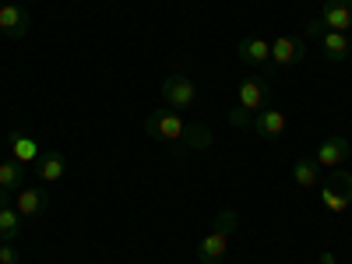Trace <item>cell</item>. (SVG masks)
Listing matches in <instances>:
<instances>
[{
  "instance_id": "cell-1",
  "label": "cell",
  "mask_w": 352,
  "mask_h": 264,
  "mask_svg": "<svg viewBox=\"0 0 352 264\" xmlns=\"http://www.w3.org/2000/svg\"><path fill=\"white\" fill-rule=\"evenodd\" d=\"M184 127L187 124L169 106L148 113V120H144V131H148V138H155V141H184Z\"/></svg>"
},
{
  "instance_id": "cell-2",
  "label": "cell",
  "mask_w": 352,
  "mask_h": 264,
  "mask_svg": "<svg viewBox=\"0 0 352 264\" xmlns=\"http://www.w3.org/2000/svg\"><path fill=\"white\" fill-rule=\"evenodd\" d=\"M162 102L169 106V109H190L194 102H197V85L187 78V74H169L166 81H162Z\"/></svg>"
},
{
  "instance_id": "cell-3",
  "label": "cell",
  "mask_w": 352,
  "mask_h": 264,
  "mask_svg": "<svg viewBox=\"0 0 352 264\" xmlns=\"http://www.w3.org/2000/svg\"><path fill=\"white\" fill-rule=\"evenodd\" d=\"M236 106L247 113H261L272 106V85L264 78H243L236 85Z\"/></svg>"
},
{
  "instance_id": "cell-4",
  "label": "cell",
  "mask_w": 352,
  "mask_h": 264,
  "mask_svg": "<svg viewBox=\"0 0 352 264\" xmlns=\"http://www.w3.org/2000/svg\"><path fill=\"white\" fill-rule=\"evenodd\" d=\"M28 28H32V11L25 4H14V0L0 4V32L8 39H25Z\"/></svg>"
},
{
  "instance_id": "cell-5",
  "label": "cell",
  "mask_w": 352,
  "mask_h": 264,
  "mask_svg": "<svg viewBox=\"0 0 352 264\" xmlns=\"http://www.w3.org/2000/svg\"><path fill=\"white\" fill-rule=\"evenodd\" d=\"M236 56L243 64H250V67H264V71H275V64H272V43H264V39H257V36H247V39H240L236 43Z\"/></svg>"
},
{
  "instance_id": "cell-6",
  "label": "cell",
  "mask_w": 352,
  "mask_h": 264,
  "mask_svg": "<svg viewBox=\"0 0 352 264\" xmlns=\"http://www.w3.org/2000/svg\"><path fill=\"white\" fill-rule=\"evenodd\" d=\"M285 127H289V116L282 113V109H275V106H268V109H261V113H254V134L257 138H264V141H278L282 134H285Z\"/></svg>"
},
{
  "instance_id": "cell-7",
  "label": "cell",
  "mask_w": 352,
  "mask_h": 264,
  "mask_svg": "<svg viewBox=\"0 0 352 264\" xmlns=\"http://www.w3.org/2000/svg\"><path fill=\"white\" fill-rule=\"evenodd\" d=\"M14 208L21 219H39L50 208V194L43 187H21V190H14Z\"/></svg>"
},
{
  "instance_id": "cell-8",
  "label": "cell",
  "mask_w": 352,
  "mask_h": 264,
  "mask_svg": "<svg viewBox=\"0 0 352 264\" xmlns=\"http://www.w3.org/2000/svg\"><path fill=\"white\" fill-rule=\"evenodd\" d=\"M303 56H307V43L296 39V36H278V39L272 43V64H275V71L300 64Z\"/></svg>"
},
{
  "instance_id": "cell-9",
  "label": "cell",
  "mask_w": 352,
  "mask_h": 264,
  "mask_svg": "<svg viewBox=\"0 0 352 264\" xmlns=\"http://www.w3.org/2000/svg\"><path fill=\"white\" fill-rule=\"evenodd\" d=\"M349 155H352V144H349L342 134H328L324 141L317 144V166L338 169L342 162H349Z\"/></svg>"
},
{
  "instance_id": "cell-10",
  "label": "cell",
  "mask_w": 352,
  "mask_h": 264,
  "mask_svg": "<svg viewBox=\"0 0 352 264\" xmlns=\"http://www.w3.org/2000/svg\"><path fill=\"white\" fill-rule=\"evenodd\" d=\"M317 46H320V53H324L331 64H342V60H349V56H352V39H349V32H331V28H320V32H317Z\"/></svg>"
},
{
  "instance_id": "cell-11",
  "label": "cell",
  "mask_w": 352,
  "mask_h": 264,
  "mask_svg": "<svg viewBox=\"0 0 352 264\" xmlns=\"http://www.w3.org/2000/svg\"><path fill=\"white\" fill-rule=\"evenodd\" d=\"M331 32H352V0H324V8L317 14Z\"/></svg>"
},
{
  "instance_id": "cell-12",
  "label": "cell",
  "mask_w": 352,
  "mask_h": 264,
  "mask_svg": "<svg viewBox=\"0 0 352 264\" xmlns=\"http://www.w3.org/2000/svg\"><path fill=\"white\" fill-rule=\"evenodd\" d=\"M226 254H229V232H222V229H212L208 236L197 243V261L201 264H222Z\"/></svg>"
},
{
  "instance_id": "cell-13",
  "label": "cell",
  "mask_w": 352,
  "mask_h": 264,
  "mask_svg": "<svg viewBox=\"0 0 352 264\" xmlns=\"http://www.w3.org/2000/svg\"><path fill=\"white\" fill-rule=\"evenodd\" d=\"M8 155H11L14 162L28 166V162H36V159H39L43 152H39L36 138H28L25 131H11V134H8Z\"/></svg>"
},
{
  "instance_id": "cell-14",
  "label": "cell",
  "mask_w": 352,
  "mask_h": 264,
  "mask_svg": "<svg viewBox=\"0 0 352 264\" xmlns=\"http://www.w3.org/2000/svg\"><path fill=\"white\" fill-rule=\"evenodd\" d=\"M32 166H36L39 184H56V180H64V173H67V159L60 152H43Z\"/></svg>"
},
{
  "instance_id": "cell-15",
  "label": "cell",
  "mask_w": 352,
  "mask_h": 264,
  "mask_svg": "<svg viewBox=\"0 0 352 264\" xmlns=\"http://www.w3.org/2000/svg\"><path fill=\"white\" fill-rule=\"evenodd\" d=\"M21 215H18V208L14 204H4L0 208V243H14L18 236H21Z\"/></svg>"
},
{
  "instance_id": "cell-16",
  "label": "cell",
  "mask_w": 352,
  "mask_h": 264,
  "mask_svg": "<svg viewBox=\"0 0 352 264\" xmlns=\"http://www.w3.org/2000/svg\"><path fill=\"white\" fill-rule=\"evenodd\" d=\"M25 187V166L21 162H14L11 155L4 159V162H0V190H21Z\"/></svg>"
},
{
  "instance_id": "cell-17",
  "label": "cell",
  "mask_w": 352,
  "mask_h": 264,
  "mask_svg": "<svg viewBox=\"0 0 352 264\" xmlns=\"http://www.w3.org/2000/svg\"><path fill=\"white\" fill-rule=\"evenodd\" d=\"M317 159H296V162H292V184H296V187H303V190H314L317 187Z\"/></svg>"
},
{
  "instance_id": "cell-18",
  "label": "cell",
  "mask_w": 352,
  "mask_h": 264,
  "mask_svg": "<svg viewBox=\"0 0 352 264\" xmlns=\"http://www.w3.org/2000/svg\"><path fill=\"white\" fill-rule=\"evenodd\" d=\"M320 204L331 212V215H338V212H349V204H352V197L345 194V190H338V187H331V184H324L320 187Z\"/></svg>"
},
{
  "instance_id": "cell-19",
  "label": "cell",
  "mask_w": 352,
  "mask_h": 264,
  "mask_svg": "<svg viewBox=\"0 0 352 264\" xmlns=\"http://www.w3.org/2000/svg\"><path fill=\"white\" fill-rule=\"evenodd\" d=\"M184 141L190 144V148H212L215 134H212V127H204V124H187L184 127Z\"/></svg>"
},
{
  "instance_id": "cell-20",
  "label": "cell",
  "mask_w": 352,
  "mask_h": 264,
  "mask_svg": "<svg viewBox=\"0 0 352 264\" xmlns=\"http://www.w3.org/2000/svg\"><path fill=\"white\" fill-rule=\"evenodd\" d=\"M236 226H240V215L232 212V208H222V212L215 215V222H212V229H222V232H229V236L236 232Z\"/></svg>"
},
{
  "instance_id": "cell-21",
  "label": "cell",
  "mask_w": 352,
  "mask_h": 264,
  "mask_svg": "<svg viewBox=\"0 0 352 264\" xmlns=\"http://www.w3.org/2000/svg\"><path fill=\"white\" fill-rule=\"evenodd\" d=\"M229 124L240 127V131H247V127H254V113H247V109H240V106H232V109H229Z\"/></svg>"
},
{
  "instance_id": "cell-22",
  "label": "cell",
  "mask_w": 352,
  "mask_h": 264,
  "mask_svg": "<svg viewBox=\"0 0 352 264\" xmlns=\"http://www.w3.org/2000/svg\"><path fill=\"white\" fill-rule=\"evenodd\" d=\"M0 264H18V250H14V243H0Z\"/></svg>"
},
{
  "instance_id": "cell-23",
  "label": "cell",
  "mask_w": 352,
  "mask_h": 264,
  "mask_svg": "<svg viewBox=\"0 0 352 264\" xmlns=\"http://www.w3.org/2000/svg\"><path fill=\"white\" fill-rule=\"evenodd\" d=\"M11 197H14L11 190H0V208H4V204H11Z\"/></svg>"
},
{
  "instance_id": "cell-24",
  "label": "cell",
  "mask_w": 352,
  "mask_h": 264,
  "mask_svg": "<svg viewBox=\"0 0 352 264\" xmlns=\"http://www.w3.org/2000/svg\"><path fill=\"white\" fill-rule=\"evenodd\" d=\"M317 264H338V261H335V254H320V261H317Z\"/></svg>"
},
{
  "instance_id": "cell-25",
  "label": "cell",
  "mask_w": 352,
  "mask_h": 264,
  "mask_svg": "<svg viewBox=\"0 0 352 264\" xmlns=\"http://www.w3.org/2000/svg\"><path fill=\"white\" fill-rule=\"evenodd\" d=\"M349 39H352V36H349Z\"/></svg>"
}]
</instances>
